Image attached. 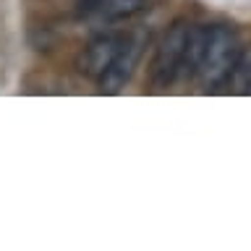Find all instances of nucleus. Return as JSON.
<instances>
[{
	"instance_id": "f257e3e1",
	"label": "nucleus",
	"mask_w": 251,
	"mask_h": 251,
	"mask_svg": "<svg viewBox=\"0 0 251 251\" xmlns=\"http://www.w3.org/2000/svg\"><path fill=\"white\" fill-rule=\"evenodd\" d=\"M241 52H243L241 37L235 34L233 26H225V24L209 26L207 47H204L199 71H196V78H199L201 89L217 92L220 86H225L230 81V74L241 58Z\"/></svg>"
},
{
	"instance_id": "f03ea898",
	"label": "nucleus",
	"mask_w": 251,
	"mask_h": 251,
	"mask_svg": "<svg viewBox=\"0 0 251 251\" xmlns=\"http://www.w3.org/2000/svg\"><path fill=\"white\" fill-rule=\"evenodd\" d=\"M188 31H191V24L176 21L162 34L160 45H157V50H154V60H152V84L157 89L170 86L178 78L180 60H183L186 42H188Z\"/></svg>"
},
{
	"instance_id": "7ed1b4c3",
	"label": "nucleus",
	"mask_w": 251,
	"mask_h": 251,
	"mask_svg": "<svg viewBox=\"0 0 251 251\" xmlns=\"http://www.w3.org/2000/svg\"><path fill=\"white\" fill-rule=\"evenodd\" d=\"M141 52H144V37H126V42L121 47V52L115 55L113 66L100 76V92L102 94H118L128 84V78L133 76Z\"/></svg>"
},
{
	"instance_id": "20e7f679",
	"label": "nucleus",
	"mask_w": 251,
	"mask_h": 251,
	"mask_svg": "<svg viewBox=\"0 0 251 251\" xmlns=\"http://www.w3.org/2000/svg\"><path fill=\"white\" fill-rule=\"evenodd\" d=\"M123 42H126V37H121V34H100V37H94L92 42L81 50V55H78V60H76L78 74L100 81V76L113 66V60H115V55L121 52Z\"/></svg>"
},
{
	"instance_id": "39448f33",
	"label": "nucleus",
	"mask_w": 251,
	"mask_h": 251,
	"mask_svg": "<svg viewBox=\"0 0 251 251\" xmlns=\"http://www.w3.org/2000/svg\"><path fill=\"white\" fill-rule=\"evenodd\" d=\"M207 37H209V26H204V24H196V26H191V31H188V42H186V52H183V60H180L178 78H196V71H199L204 47H207Z\"/></svg>"
},
{
	"instance_id": "423d86ee",
	"label": "nucleus",
	"mask_w": 251,
	"mask_h": 251,
	"mask_svg": "<svg viewBox=\"0 0 251 251\" xmlns=\"http://www.w3.org/2000/svg\"><path fill=\"white\" fill-rule=\"evenodd\" d=\"M227 84H230V89L235 94H251V47L241 52V58L235 63Z\"/></svg>"
},
{
	"instance_id": "0eeeda50",
	"label": "nucleus",
	"mask_w": 251,
	"mask_h": 251,
	"mask_svg": "<svg viewBox=\"0 0 251 251\" xmlns=\"http://www.w3.org/2000/svg\"><path fill=\"white\" fill-rule=\"evenodd\" d=\"M141 5H144V0H102L100 11L107 21H121L141 11Z\"/></svg>"
}]
</instances>
